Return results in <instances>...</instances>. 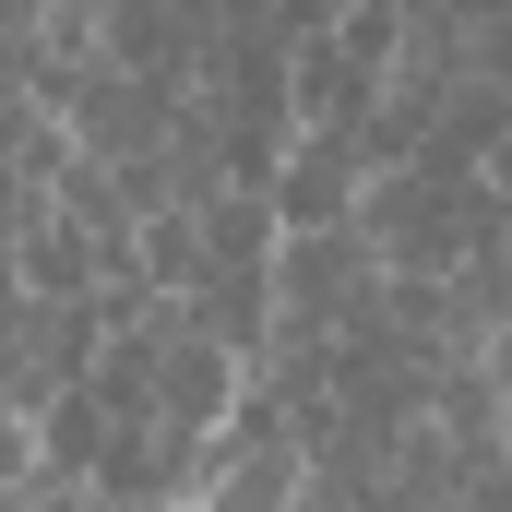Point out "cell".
I'll list each match as a JSON object with an SVG mask.
<instances>
[{"instance_id":"obj_12","label":"cell","mask_w":512,"mask_h":512,"mask_svg":"<svg viewBox=\"0 0 512 512\" xmlns=\"http://www.w3.org/2000/svg\"><path fill=\"white\" fill-rule=\"evenodd\" d=\"M84 512H120V501H96V489H84Z\"/></svg>"},{"instance_id":"obj_13","label":"cell","mask_w":512,"mask_h":512,"mask_svg":"<svg viewBox=\"0 0 512 512\" xmlns=\"http://www.w3.org/2000/svg\"><path fill=\"white\" fill-rule=\"evenodd\" d=\"M501 334H512V322H501Z\"/></svg>"},{"instance_id":"obj_11","label":"cell","mask_w":512,"mask_h":512,"mask_svg":"<svg viewBox=\"0 0 512 512\" xmlns=\"http://www.w3.org/2000/svg\"><path fill=\"white\" fill-rule=\"evenodd\" d=\"M501 251H512V191H501Z\"/></svg>"},{"instance_id":"obj_6","label":"cell","mask_w":512,"mask_h":512,"mask_svg":"<svg viewBox=\"0 0 512 512\" xmlns=\"http://www.w3.org/2000/svg\"><path fill=\"white\" fill-rule=\"evenodd\" d=\"M429 429L465 453V477L501 465V382H489V346H477V358H441V382H429Z\"/></svg>"},{"instance_id":"obj_5","label":"cell","mask_w":512,"mask_h":512,"mask_svg":"<svg viewBox=\"0 0 512 512\" xmlns=\"http://www.w3.org/2000/svg\"><path fill=\"white\" fill-rule=\"evenodd\" d=\"M96 346H108V310H96V298H24V334H12V405L48 417L60 393L96 370Z\"/></svg>"},{"instance_id":"obj_3","label":"cell","mask_w":512,"mask_h":512,"mask_svg":"<svg viewBox=\"0 0 512 512\" xmlns=\"http://www.w3.org/2000/svg\"><path fill=\"white\" fill-rule=\"evenodd\" d=\"M179 120V96L167 84H143L120 60H84V84L60 96V131H72V155H96V167H131V155H155Z\"/></svg>"},{"instance_id":"obj_8","label":"cell","mask_w":512,"mask_h":512,"mask_svg":"<svg viewBox=\"0 0 512 512\" xmlns=\"http://www.w3.org/2000/svg\"><path fill=\"white\" fill-rule=\"evenodd\" d=\"M131 262H143L155 298H191V286H203V215H191V203L143 215V227H131Z\"/></svg>"},{"instance_id":"obj_1","label":"cell","mask_w":512,"mask_h":512,"mask_svg":"<svg viewBox=\"0 0 512 512\" xmlns=\"http://www.w3.org/2000/svg\"><path fill=\"white\" fill-rule=\"evenodd\" d=\"M382 274H453V262L477 251L489 227H501V191L477 179V167H370V191H358V215H346Z\"/></svg>"},{"instance_id":"obj_10","label":"cell","mask_w":512,"mask_h":512,"mask_svg":"<svg viewBox=\"0 0 512 512\" xmlns=\"http://www.w3.org/2000/svg\"><path fill=\"white\" fill-rule=\"evenodd\" d=\"M489 191H512V120H501V143H489V167H477Z\"/></svg>"},{"instance_id":"obj_2","label":"cell","mask_w":512,"mask_h":512,"mask_svg":"<svg viewBox=\"0 0 512 512\" xmlns=\"http://www.w3.org/2000/svg\"><path fill=\"white\" fill-rule=\"evenodd\" d=\"M370 298H382V262H370L358 227H286V239H274V334L334 346Z\"/></svg>"},{"instance_id":"obj_9","label":"cell","mask_w":512,"mask_h":512,"mask_svg":"<svg viewBox=\"0 0 512 512\" xmlns=\"http://www.w3.org/2000/svg\"><path fill=\"white\" fill-rule=\"evenodd\" d=\"M429 12L453 24V48H465V72L512 96V0H429Z\"/></svg>"},{"instance_id":"obj_7","label":"cell","mask_w":512,"mask_h":512,"mask_svg":"<svg viewBox=\"0 0 512 512\" xmlns=\"http://www.w3.org/2000/svg\"><path fill=\"white\" fill-rule=\"evenodd\" d=\"M12 274H24V298H96V239L48 203V215H36V239L12 251Z\"/></svg>"},{"instance_id":"obj_4","label":"cell","mask_w":512,"mask_h":512,"mask_svg":"<svg viewBox=\"0 0 512 512\" xmlns=\"http://www.w3.org/2000/svg\"><path fill=\"white\" fill-rule=\"evenodd\" d=\"M358 191H370V131H286L262 203H274V227H346Z\"/></svg>"}]
</instances>
